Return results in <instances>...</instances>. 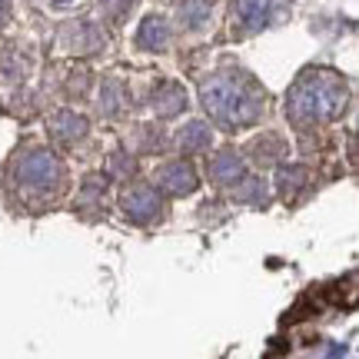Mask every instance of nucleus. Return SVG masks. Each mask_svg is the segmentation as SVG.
I'll return each instance as SVG.
<instances>
[{
	"label": "nucleus",
	"mask_w": 359,
	"mask_h": 359,
	"mask_svg": "<svg viewBox=\"0 0 359 359\" xmlns=\"http://www.w3.org/2000/svg\"><path fill=\"white\" fill-rule=\"evenodd\" d=\"M203 110L223 127H246L259 120L266 97L257 90L253 80H246L243 74H219L200 90Z\"/></svg>",
	"instance_id": "1"
},
{
	"label": "nucleus",
	"mask_w": 359,
	"mask_h": 359,
	"mask_svg": "<svg viewBox=\"0 0 359 359\" xmlns=\"http://www.w3.org/2000/svg\"><path fill=\"white\" fill-rule=\"evenodd\" d=\"M346 100H349V90L339 74H333V70H309L290 90L286 110L299 123L336 120V116H343V110H346Z\"/></svg>",
	"instance_id": "2"
},
{
	"label": "nucleus",
	"mask_w": 359,
	"mask_h": 359,
	"mask_svg": "<svg viewBox=\"0 0 359 359\" xmlns=\"http://www.w3.org/2000/svg\"><path fill=\"white\" fill-rule=\"evenodd\" d=\"M17 177H20V183L34 187V190H53L64 180V167H60V160L53 154H30L20 160Z\"/></svg>",
	"instance_id": "3"
},
{
	"label": "nucleus",
	"mask_w": 359,
	"mask_h": 359,
	"mask_svg": "<svg viewBox=\"0 0 359 359\" xmlns=\"http://www.w3.org/2000/svg\"><path fill=\"white\" fill-rule=\"evenodd\" d=\"M123 213H127L133 223H150V219L163 210V203H160V190L156 187H150V183H137V187H130L127 193H123Z\"/></svg>",
	"instance_id": "4"
},
{
	"label": "nucleus",
	"mask_w": 359,
	"mask_h": 359,
	"mask_svg": "<svg viewBox=\"0 0 359 359\" xmlns=\"http://www.w3.org/2000/svg\"><path fill=\"white\" fill-rule=\"evenodd\" d=\"M156 190L170 193V196H183V193H193L196 190V173H193L190 163H183V160H170L163 167L156 170Z\"/></svg>",
	"instance_id": "5"
},
{
	"label": "nucleus",
	"mask_w": 359,
	"mask_h": 359,
	"mask_svg": "<svg viewBox=\"0 0 359 359\" xmlns=\"http://www.w3.org/2000/svg\"><path fill=\"white\" fill-rule=\"evenodd\" d=\"M210 177L223 183V187H233L236 180H243V160L236 154H219L213 163H210Z\"/></svg>",
	"instance_id": "6"
},
{
	"label": "nucleus",
	"mask_w": 359,
	"mask_h": 359,
	"mask_svg": "<svg viewBox=\"0 0 359 359\" xmlns=\"http://www.w3.org/2000/svg\"><path fill=\"white\" fill-rule=\"evenodd\" d=\"M210 127H203V123H190V127L180 133V150L183 154H203V150H210Z\"/></svg>",
	"instance_id": "7"
},
{
	"label": "nucleus",
	"mask_w": 359,
	"mask_h": 359,
	"mask_svg": "<svg viewBox=\"0 0 359 359\" xmlns=\"http://www.w3.org/2000/svg\"><path fill=\"white\" fill-rule=\"evenodd\" d=\"M50 127H67V130H53V137L57 140H64V143H74L83 137V130H87V120L77 114H60V116H53V123Z\"/></svg>",
	"instance_id": "8"
},
{
	"label": "nucleus",
	"mask_w": 359,
	"mask_h": 359,
	"mask_svg": "<svg viewBox=\"0 0 359 359\" xmlns=\"http://www.w3.org/2000/svg\"><path fill=\"white\" fill-rule=\"evenodd\" d=\"M269 7H273V0H236V13H240V20H243L246 27L263 24Z\"/></svg>",
	"instance_id": "9"
},
{
	"label": "nucleus",
	"mask_w": 359,
	"mask_h": 359,
	"mask_svg": "<svg viewBox=\"0 0 359 359\" xmlns=\"http://www.w3.org/2000/svg\"><path fill=\"white\" fill-rule=\"evenodd\" d=\"M137 40H140V47H156V43H163V40H167V24L150 17V20L143 24V30H140V37Z\"/></svg>",
	"instance_id": "10"
},
{
	"label": "nucleus",
	"mask_w": 359,
	"mask_h": 359,
	"mask_svg": "<svg viewBox=\"0 0 359 359\" xmlns=\"http://www.w3.org/2000/svg\"><path fill=\"white\" fill-rule=\"evenodd\" d=\"M163 93H167V100H154L156 107V114H163V116H173L183 107V93H180V87H173V83H163Z\"/></svg>",
	"instance_id": "11"
}]
</instances>
